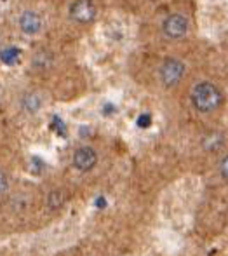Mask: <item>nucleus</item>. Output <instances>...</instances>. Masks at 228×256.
Instances as JSON below:
<instances>
[{
  "label": "nucleus",
  "mask_w": 228,
  "mask_h": 256,
  "mask_svg": "<svg viewBox=\"0 0 228 256\" xmlns=\"http://www.w3.org/2000/svg\"><path fill=\"white\" fill-rule=\"evenodd\" d=\"M190 100L197 112H200V114H212V112L218 110L220 104H222L223 94L216 84L202 80L192 88Z\"/></svg>",
  "instance_id": "nucleus-1"
},
{
  "label": "nucleus",
  "mask_w": 228,
  "mask_h": 256,
  "mask_svg": "<svg viewBox=\"0 0 228 256\" xmlns=\"http://www.w3.org/2000/svg\"><path fill=\"white\" fill-rule=\"evenodd\" d=\"M186 74V64L178 58H168L158 68V80L164 88H174Z\"/></svg>",
  "instance_id": "nucleus-2"
},
{
  "label": "nucleus",
  "mask_w": 228,
  "mask_h": 256,
  "mask_svg": "<svg viewBox=\"0 0 228 256\" xmlns=\"http://www.w3.org/2000/svg\"><path fill=\"white\" fill-rule=\"evenodd\" d=\"M16 24L24 37H37L44 30V18L35 9H23L18 14Z\"/></svg>",
  "instance_id": "nucleus-3"
},
{
  "label": "nucleus",
  "mask_w": 228,
  "mask_h": 256,
  "mask_svg": "<svg viewBox=\"0 0 228 256\" xmlns=\"http://www.w3.org/2000/svg\"><path fill=\"white\" fill-rule=\"evenodd\" d=\"M188 28H190V21L182 12L169 14L160 24L162 35L166 38H169V40H180V38H183L188 34Z\"/></svg>",
  "instance_id": "nucleus-4"
},
{
  "label": "nucleus",
  "mask_w": 228,
  "mask_h": 256,
  "mask_svg": "<svg viewBox=\"0 0 228 256\" xmlns=\"http://www.w3.org/2000/svg\"><path fill=\"white\" fill-rule=\"evenodd\" d=\"M70 18L78 24H88L92 23L96 18V6L92 0H75L70 6Z\"/></svg>",
  "instance_id": "nucleus-5"
},
{
  "label": "nucleus",
  "mask_w": 228,
  "mask_h": 256,
  "mask_svg": "<svg viewBox=\"0 0 228 256\" xmlns=\"http://www.w3.org/2000/svg\"><path fill=\"white\" fill-rule=\"evenodd\" d=\"M72 164L77 171L80 172H88L94 169V166L98 164V154L92 146H80L74 152V157H72Z\"/></svg>",
  "instance_id": "nucleus-6"
},
{
  "label": "nucleus",
  "mask_w": 228,
  "mask_h": 256,
  "mask_svg": "<svg viewBox=\"0 0 228 256\" xmlns=\"http://www.w3.org/2000/svg\"><path fill=\"white\" fill-rule=\"evenodd\" d=\"M44 106V98L37 91H24L20 96V108L28 115H35Z\"/></svg>",
  "instance_id": "nucleus-7"
},
{
  "label": "nucleus",
  "mask_w": 228,
  "mask_h": 256,
  "mask_svg": "<svg viewBox=\"0 0 228 256\" xmlns=\"http://www.w3.org/2000/svg\"><path fill=\"white\" fill-rule=\"evenodd\" d=\"M10 190V176L6 169L0 168V197L7 196Z\"/></svg>",
  "instance_id": "nucleus-8"
},
{
  "label": "nucleus",
  "mask_w": 228,
  "mask_h": 256,
  "mask_svg": "<svg viewBox=\"0 0 228 256\" xmlns=\"http://www.w3.org/2000/svg\"><path fill=\"white\" fill-rule=\"evenodd\" d=\"M49 206L50 208H60L61 204L64 202V196H63V192H61V190H52V192L49 194Z\"/></svg>",
  "instance_id": "nucleus-9"
},
{
  "label": "nucleus",
  "mask_w": 228,
  "mask_h": 256,
  "mask_svg": "<svg viewBox=\"0 0 228 256\" xmlns=\"http://www.w3.org/2000/svg\"><path fill=\"white\" fill-rule=\"evenodd\" d=\"M218 171H220V176H222L225 182H228V154L222 157V160H220V164H218Z\"/></svg>",
  "instance_id": "nucleus-10"
}]
</instances>
